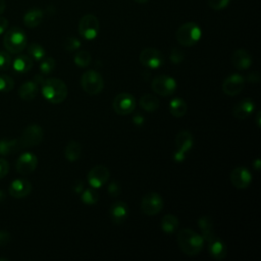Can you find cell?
Masks as SVG:
<instances>
[{"mask_svg":"<svg viewBox=\"0 0 261 261\" xmlns=\"http://www.w3.org/2000/svg\"><path fill=\"white\" fill-rule=\"evenodd\" d=\"M246 80L251 84H257L260 81V74L258 71H252L247 75Z\"/></svg>","mask_w":261,"mask_h":261,"instance_id":"7bdbcfd3","label":"cell"},{"mask_svg":"<svg viewBox=\"0 0 261 261\" xmlns=\"http://www.w3.org/2000/svg\"><path fill=\"white\" fill-rule=\"evenodd\" d=\"M176 82L173 77L166 75V74H160L153 79L151 83L152 90L159 96L168 97L171 96L175 90H176Z\"/></svg>","mask_w":261,"mask_h":261,"instance_id":"8992f818","label":"cell"},{"mask_svg":"<svg viewBox=\"0 0 261 261\" xmlns=\"http://www.w3.org/2000/svg\"><path fill=\"white\" fill-rule=\"evenodd\" d=\"M9 171V164L8 162L3 159V158H0V179L2 177H4Z\"/></svg>","mask_w":261,"mask_h":261,"instance_id":"60d3db41","label":"cell"},{"mask_svg":"<svg viewBox=\"0 0 261 261\" xmlns=\"http://www.w3.org/2000/svg\"><path fill=\"white\" fill-rule=\"evenodd\" d=\"M110 172L109 169L104 165L94 166L88 173V181L91 188L99 189L103 187L109 179Z\"/></svg>","mask_w":261,"mask_h":261,"instance_id":"5bb4252c","label":"cell"},{"mask_svg":"<svg viewBox=\"0 0 261 261\" xmlns=\"http://www.w3.org/2000/svg\"><path fill=\"white\" fill-rule=\"evenodd\" d=\"M194 145L193 135L189 130H181L175 137L176 151L173 155V159L180 162L185 159L186 153L189 152Z\"/></svg>","mask_w":261,"mask_h":261,"instance_id":"9c48e42d","label":"cell"},{"mask_svg":"<svg viewBox=\"0 0 261 261\" xmlns=\"http://www.w3.org/2000/svg\"><path fill=\"white\" fill-rule=\"evenodd\" d=\"M208 243V250L209 254L215 259V260H222L227 255V248L223 241H221L217 236H214L213 238L209 239L207 241Z\"/></svg>","mask_w":261,"mask_h":261,"instance_id":"ffe728a7","label":"cell"},{"mask_svg":"<svg viewBox=\"0 0 261 261\" xmlns=\"http://www.w3.org/2000/svg\"><path fill=\"white\" fill-rule=\"evenodd\" d=\"M43 128L38 124H31L24 128L19 138V141L21 143L22 148H27L39 145L43 141Z\"/></svg>","mask_w":261,"mask_h":261,"instance_id":"7c38bea8","label":"cell"},{"mask_svg":"<svg viewBox=\"0 0 261 261\" xmlns=\"http://www.w3.org/2000/svg\"><path fill=\"white\" fill-rule=\"evenodd\" d=\"M13 80L7 74H0V92L7 93L13 89Z\"/></svg>","mask_w":261,"mask_h":261,"instance_id":"e575fe53","label":"cell"},{"mask_svg":"<svg viewBox=\"0 0 261 261\" xmlns=\"http://www.w3.org/2000/svg\"><path fill=\"white\" fill-rule=\"evenodd\" d=\"M81 86L89 95H98L103 91L104 80L101 74L93 69L87 70L81 77Z\"/></svg>","mask_w":261,"mask_h":261,"instance_id":"5b68a950","label":"cell"},{"mask_svg":"<svg viewBox=\"0 0 261 261\" xmlns=\"http://www.w3.org/2000/svg\"><path fill=\"white\" fill-rule=\"evenodd\" d=\"M110 217L115 224H122L128 217V206L125 202H114L109 210Z\"/></svg>","mask_w":261,"mask_h":261,"instance_id":"d6986e66","label":"cell"},{"mask_svg":"<svg viewBox=\"0 0 261 261\" xmlns=\"http://www.w3.org/2000/svg\"><path fill=\"white\" fill-rule=\"evenodd\" d=\"M11 240V234L8 231L0 230V246L7 245Z\"/></svg>","mask_w":261,"mask_h":261,"instance_id":"b9f144b4","label":"cell"},{"mask_svg":"<svg viewBox=\"0 0 261 261\" xmlns=\"http://www.w3.org/2000/svg\"><path fill=\"white\" fill-rule=\"evenodd\" d=\"M22 149L19 139H2L0 140V155L8 156Z\"/></svg>","mask_w":261,"mask_h":261,"instance_id":"cb8c5ba5","label":"cell"},{"mask_svg":"<svg viewBox=\"0 0 261 261\" xmlns=\"http://www.w3.org/2000/svg\"><path fill=\"white\" fill-rule=\"evenodd\" d=\"M245 77L239 73H232L222 83V91L225 95L233 97L242 92L245 87Z\"/></svg>","mask_w":261,"mask_h":261,"instance_id":"4fadbf2b","label":"cell"},{"mask_svg":"<svg viewBox=\"0 0 261 261\" xmlns=\"http://www.w3.org/2000/svg\"><path fill=\"white\" fill-rule=\"evenodd\" d=\"M81 200L86 204V205H94L98 202L99 200V196L98 193L96 192V189L94 188H90V189H86L83 191L82 196H81Z\"/></svg>","mask_w":261,"mask_h":261,"instance_id":"d6a6232c","label":"cell"},{"mask_svg":"<svg viewBox=\"0 0 261 261\" xmlns=\"http://www.w3.org/2000/svg\"><path fill=\"white\" fill-rule=\"evenodd\" d=\"M38 158L34 153L25 152L22 153L16 160L15 168L20 174H30L37 168Z\"/></svg>","mask_w":261,"mask_h":261,"instance_id":"2e32d148","label":"cell"},{"mask_svg":"<svg viewBox=\"0 0 261 261\" xmlns=\"http://www.w3.org/2000/svg\"><path fill=\"white\" fill-rule=\"evenodd\" d=\"M41 91L43 97L52 104L63 102L67 96V86L63 81L57 77L44 80Z\"/></svg>","mask_w":261,"mask_h":261,"instance_id":"7a4b0ae2","label":"cell"},{"mask_svg":"<svg viewBox=\"0 0 261 261\" xmlns=\"http://www.w3.org/2000/svg\"><path fill=\"white\" fill-rule=\"evenodd\" d=\"M99 20L93 14H85L79 22V33L86 40H93L99 33Z\"/></svg>","mask_w":261,"mask_h":261,"instance_id":"52a82bcc","label":"cell"},{"mask_svg":"<svg viewBox=\"0 0 261 261\" xmlns=\"http://www.w3.org/2000/svg\"><path fill=\"white\" fill-rule=\"evenodd\" d=\"M188 111V105L181 98H173L169 102V112L174 117H182Z\"/></svg>","mask_w":261,"mask_h":261,"instance_id":"83f0119b","label":"cell"},{"mask_svg":"<svg viewBox=\"0 0 261 261\" xmlns=\"http://www.w3.org/2000/svg\"><path fill=\"white\" fill-rule=\"evenodd\" d=\"M63 46L65 48L66 51L68 52H73L75 50H77L81 47V41L74 37H67L64 40Z\"/></svg>","mask_w":261,"mask_h":261,"instance_id":"d590c367","label":"cell"},{"mask_svg":"<svg viewBox=\"0 0 261 261\" xmlns=\"http://www.w3.org/2000/svg\"><path fill=\"white\" fill-rule=\"evenodd\" d=\"M142 65L148 68H159L164 63V56L161 51L156 48H145L139 56Z\"/></svg>","mask_w":261,"mask_h":261,"instance_id":"8fae6325","label":"cell"},{"mask_svg":"<svg viewBox=\"0 0 261 261\" xmlns=\"http://www.w3.org/2000/svg\"><path fill=\"white\" fill-rule=\"evenodd\" d=\"M230 181L237 189H247L252 182V174L248 168L244 166H238L233 168L229 175Z\"/></svg>","mask_w":261,"mask_h":261,"instance_id":"9a60e30c","label":"cell"},{"mask_svg":"<svg viewBox=\"0 0 261 261\" xmlns=\"http://www.w3.org/2000/svg\"><path fill=\"white\" fill-rule=\"evenodd\" d=\"M120 186L118 185V182L116 181H112L109 186H108V193L111 196H118L120 194Z\"/></svg>","mask_w":261,"mask_h":261,"instance_id":"ab89813d","label":"cell"},{"mask_svg":"<svg viewBox=\"0 0 261 261\" xmlns=\"http://www.w3.org/2000/svg\"><path fill=\"white\" fill-rule=\"evenodd\" d=\"M133 120H134L135 124L140 125V124H142V123L144 122V117H143V116H141L140 114H137V115H135V116H134Z\"/></svg>","mask_w":261,"mask_h":261,"instance_id":"bcb514c9","label":"cell"},{"mask_svg":"<svg viewBox=\"0 0 261 261\" xmlns=\"http://www.w3.org/2000/svg\"><path fill=\"white\" fill-rule=\"evenodd\" d=\"M6 4H5V0H0V14L3 13V11L5 10Z\"/></svg>","mask_w":261,"mask_h":261,"instance_id":"c3c4849f","label":"cell"},{"mask_svg":"<svg viewBox=\"0 0 261 261\" xmlns=\"http://www.w3.org/2000/svg\"><path fill=\"white\" fill-rule=\"evenodd\" d=\"M134 1L139 3V4H145L146 2H148V0H134Z\"/></svg>","mask_w":261,"mask_h":261,"instance_id":"f907efd6","label":"cell"},{"mask_svg":"<svg viewBox=\"0 0 261 261\" xmlns=\"http://www.w3.org/2000/svg\"><path fill=\"white\" fill-rule=\"evenodd\" d=\"M39 93V85L35 81L24 82L18 89V96L22 100H33Z\"/></svg>","mask_w":261,"mask_h":261,"instance_id":"7402d4cb","label":"cell"},{"mask_svg":"<svg viewBox=\"0 0 261 261\" xmlns=\"http://www.w3.org/2000/svg\"><path fill=\"white\" fill-rule=\"evenodd\" d=\"M178 219L172 214H166L161 220V228L166 233H173L178 228Z\"/></svg>","mask_w":261,"mask_h":261,"instance_id":"f546056e","label":"cell"},{"mask_svg":"<svg viewBox=\"0 0 261 261\" xmlns=\"http://www.w3.org/2000/svg\"><path fill=\"white\" fill-rule=\"evenodd\" d=\"M27 35L23 30L17 27L9 29L3 37V45L7 52L18 54L27 47Z\"/></svg>","mask_w":261,"mask_h":261,"instance_id":"3957f363","label":"cell"},{"mask_svg":"<svg viewBox=\"0 0 261 261\" xmlns=\"http://www.w3.org/2000/svg\"><path fill=\"white\" fill-rule=\"evenodd\" d=\"M255 109V102L251 98H245L239 101L232 108V114L237 119L248 118Z\"/></svg>","mask_w":261,"mask_h":261,"instance_id":"ac0fdd59","label":"cell"},{"mask_svg":"<svg viewBox=\"0 0 261 261\" xmlns=\"http://www.w3.org/2000/svg\"><path fill=\"white\" fill-rule=\"evenodd\" d=\"M45 49L38 43H31L28 46V55L37 61H41L45 57Z\"/></svg>","mask_w":261,"mask_h":261,"instance_id":"4dcf8cb0","label":"cell"},{"mask_svg":"<svg viewBox=\"0 0 261 261\" xmlns=\"http://www.w3.org/2000/svg\"><path fill=\"white\" fill-rule=\"evenodd\" d=\"M92 60L91 54L90 52L86 51V50H80L75 53L74 57H73V61L74 63L79 66V67H87L88 65H90Z\"/></svg>","mask_w":261,"mask_h":261,"instance_id":"1f68e13d","label":"cell"},{"mask_svg":"<svg viewBox=\"0 0 261 261\" xmlns=\"http://www.w3.org/2000/svg\"><path fill=\"white\" fill-rule=\"evenodd\" d=\"M177 244L180 250L189 256L199 254L204 247V239L191 228H184L178 232Z\"/></svg>","mask_w":261,"mask_h":261,"instance_id":"6da1fadb","label":"cell"},{"mask_svg":"<svg viewBox=\"0 0 261 261\" xmlns=\"http://www.w3.org/2000/svg\"><path fill=\"white\" fill-rule=\"evenodd\" d=\"M139 105L147 112H153L159 108V100L152 94H145L140 98Z\"/></svg>","mask_w":261,"mask_h":261,"instance_id":"4316f807","label":"cell"},{"mask_svg":"<svg viewBox=\"0 0 261 261\" xmlns=\"http://www.w3.org/2000/svg\"><path fill=\"white\" fill-rule=\"evenodd\" d=\"M260 115H261V112L260 111H258V113H257V117H256V123H257V126L258 127H260Z\"/></svg>","mask_w":261,"mask_h":261,"instance_id":"681fc988","label":"cell"},{"mask_svg":"<svg viewBox=\"0 0 261 261\" xmlns=\"http://www.w3.org/2000/svg\"><path fill=\"white\" fill-rule=\"evenodd\" d=\"M44 17V12L40 8H31L23 15V23L30 29L38 27Z\"/></svg>","mask_w":261,"mask_h":261,"instance_id":"603a6c76","label":"cell"},{"mask_svg":"<svg viewBox=\"0 0 261 261\" xmlns=\"http://www.w3.org/2000/svg\"><path fill=\"white\" fill-rule=\"evenodd\" d=\"M11 57L8 52L0 51V70H7L11 66Z\"/></svg>","mask_w":261,"mask_h":261,"instance_id":"8d00e7d4","label":"cell"},{"mask_svg":"<svg viewBox=\"0 0 261 261\" xmlns=\"http://www.w3.org/2000/svg\"><path fill=\"white\" fill-rule=\"evenodd\" d=\"M8 27V20L5 17L0 16V35H2Z\"/></svg>","mask_w":261,"mask_h":261,"instance_id":"ee69618b","label":"cell"},{"mask_svg":"<svg viewBox=\"0 0 261 261\" xmlns=\"http://www.w3.org/2000/svg\"><path fill=\"white\" fill-rule=\"evenodd\" d=\"M253 166H254V168H255L256 171H259L260 166H261V161H260L259 158H257V159L253 162Z\"/></svg>","mask_w":261,"mask_h":261,"instance_id":"7dc6e473","label":"cell"},{"mask_svg":"<svg viewBox=\"0 0 261 261\" xmlns=\"http://www.w3.org/2000/svg\"><path fill=\"white\" fill-rule=\"evenodd\" d=\"M230 0H207L208 6L213 10H221L225 8Z\"/></svg>","mask_w":261,"mask_h":261,"instance_id":"f35d334b","label":"cell"},{"mask_svg":"<svg viewBox=\"0 0 261 261\" xmlns=\"http://www.w3.org/2000/svg\"><path fill=\"white\" fill-rule=\"evenodd\" d=\"M185 58V55H184V52L178 49V48H173L170 52V55H169V59L170 61L173 63V64H178L180 62H182Z\"/></svg>","mask_w":261,"mask_h":261,"instance_id":"74e56055","label":"cell"},{"mask_svg":"<svg viewBox=\"0 0 261 261\" xmlns=\"http://www.w3.org/2000/svg\"><path fill=\"white\" fill-rule=\"evenodd\" d=\"M231 62L232 65L239 69V70H245L248 69L252 63L253 59L250 53L245 49H237L231 56Z\"/></svg>","mask_w":261,"mask_h":261,"instance_id":"44dd1931","label":"cell"},{"mask_svg":"<svg viewBox=\"0 0 261 261\" xmlns=\"http://www.w3.org/2000/svg\"><path fill=\"white\" fill-rule=\"evenodd\" d=\"M82 153V146L76 141H70L64 148V157L70 161L73 162L77 160Z\"/></svg>","mask_w":261,"mask_h":261,"instance_id":"f1b7e54d","label":"cell"},{"mask_svg":"<svg viewBox=\"0 0 261 261\" xmlns=\"http://www.w3.org/2000/svg\"><path fill=\"white\" fill-rule=\"evenodd\" d=\"M56 62L52 57H44L40 63V71L42 74H50L55 68Z\"/></svg>","mask_w":261,"mask_h":261,"instance_id":"836d02e7","label":"cell"},{"mask_svg":"<svg viewBox=\"0 0 261 261\" xmlns=\"http://www.w3.org/2000/svg\"><path fill=\"white\" fill-rule=\"evenodd\" d=\"M201 28L193 21H189L181 24L175 33L177 42L185 47H191L196 45L201 39Z\"/></svg>","mask_w":261,"mask_h":261,"instance_id":"277c9868","label":"cell"},{"mask_svg":"<svg viewBox=\"0 0 261 261\" xmlns=\"http://www.w3.org/2000/svg\"><path fill=\"white\" fill-rule=\"evenodd\" d=\"M137 105L135 97L128 93H120L116 95L112 102L113 110L119 115L130 114Z\"/></svg>","mask_w":261,"mask_h":261,"instance_id":"30bf717a","label":"cell"},{"mask_svg":"<svg viewBox=\"0 0 261 261\" xmlns=\"http://www.w3.org/2000/svg\"><path fill=\"white\" fill-rule=\"evenodd\" d=\"M32 192V184L25 178H16L9 185V194L13 198L22 199Z\"/></svg>","mask_w":261,"mask_h":261,"instance_id":"e0dca14e","label":"cell"},{"mask_svg":"<svg viewBox=\"0 0 261 261\" xmlns=\"http://www.w3.org/2000/svg\"><path fill=\"white\" fill-rule=\"evenodd\" d=\"M11 63L13 69L18 73H25L33 67V59L29 55H19Z\"/></svg>","mask_w":261,"mask_h":261,"instance_id":"484cf974","label":"cell"},{"mask_svg":"<svg viewBox=\"0 0 261 261\" xmlns=\"http://www.w3.org/2000/svg\"><path fill=\"white\" fill-rule=\"evenodd\" d=\"M164 202L162 197L155 192L146 194L141 201V210L144 214L153 216L158 214L163 208Z\"/></svg>","mask_w":261,"mask_h":261,"instance_id":"ba28073f","label":"cell"},{"mask_svg":"<svg viewBox=\"0 0 261 261\" xmlns=\"http://www.w3.org/2000/svg\"><path fill=\"white\" fill-rule=\"evenodd\" d=\"M198 225L201 230V236L203 237L204 241H208L209 239L216 236L214 228H213V221L212 218L209 216H202L198 220Z\"/></svg>","mask_w":261,"mask_h":261,"instance_id":"d4e9b609","label":"cell"},{"mask_svg":"<svg viewBox=\"0 0 261 261\" xmlns=\"http://www.w3.org/2000/svg\"><path fill=\"white\" fill-rule=\"evenodd\" d=\"M73 189H74V191L76 192V193H81V192H83V190H84V184H83V181H76L74 185H73Z\"/></svg>","mask_w":261,"mask_h":261,"instance_id":"f6af8a7d","label":"cell"}]
</instances>
